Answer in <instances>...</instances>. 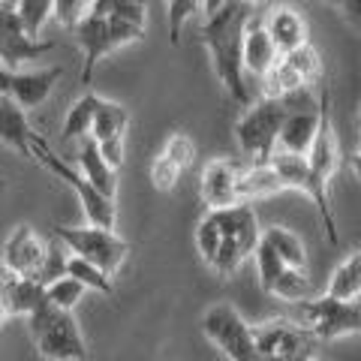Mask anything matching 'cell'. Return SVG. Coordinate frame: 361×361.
<instances>
[{
    "instance_id": "1",
    "label": "cell",
    "mask_w": 361,
    "mask_h": 361,
    "mask_svg": "<svg viewBox=\"0 0 361 361\" xmlns=\"http://www.w3.org/2000/svg\"><path fill=\"white\" fill-rule=\"evenodd\" d=\"M259 217L250 202L208 211L196 226V250L217 277L238 274L259 244Z\"/></svg>"
},
{
    "instance_id": "2",
    "label": "cell",
    "mask_w": 361,
    "mask_h": 361,
    "mask_svg": "<svg viewBox=\"0 0 361 361\" xmlns=\"http://www.w3.org/2000/svg\"><path fill=\"white\" fill-rule=\"evenodd\" d=\"M250 16V6H244L241 0H232L229 6H223L220 13H214L202 25V45H205L214 75H217L220 87L232 103L247 109L253 103L250 85L244 75V61H241V45H244V21Z\"/></svg>"
},
{
    "instance_id": "3",
    "label": "cell",
    "mask_w": 361,
    "mask_h": 361,
    "mask_svg": "<svg viewBox=\"0 0 361 361\" xmlns=\"http://www.w3.org/2000/svg\"><path fill=\"white\" fill-rule=\"evenodd\" d=\"M30 337L37 343V353L49 361H85L87 346L85 334L78 329L75 316L70 310H58L54 304L42 301L27 316Z\"/></svg>"
},
{
    "instance_id": "4",
    "label": "cell",
    "mask_w": 361,
    "mask_h": 361,
    "mask_svg": "<svg viewBox=\"0 0 361 361\" xmlns=\"http://www.w3.org/2000/svg\"><path fill=\"white\" fill-rule=\"evenodd\" d=\"M292 319H295L316 343L355 337V334H361V298L343 301V298L329 295V292L319 298L310 295L304 301H295Z\"/></svg>"
},
{
    "instance_id": "5",
    "label": "cell",
    "mask_w": 361,
    "mask_h": 361,
    "mask_svg": "<svg viewBox=\"0 0 361 361\" xmlns=\"http://www.w3.org/2000/svg\"><path fill=\"white\" fill-rule=\"evenodd\" d=\"M75 39H78V49L85 54V63H82V85H90L94 78L97 63L106 58V54L123 49L130 42H139L145 39L148 27H139L133 21H123V18H111V16H97V13H87L78 25L73 27Z\"/></svg>"
},
{
    "instance_id": "6",
    "label": "cell",
    "mask_w": 361,
    "mask_h": 361,
    "mask_svg": "<svg viewBox=\"0 0 361 361\" xmlns=\"http://www.w3.org/2000/svg\"><path fill=\"white\" fill-rule=\"evenodd\" d=\"M33 160L42 163L54 178H61L63 184L73 190L75 199H78V205H82V211H85V220L90 226L115 229V226H118V205H115V199H109L106 193H99L90 180H85L82 175H78V169H73L70 163L63 160V157H58L49 148V142H45L42 135H37V142H33Z\"/></svg>"
},
{
    "instance_id": "7",
    "label": "cell",
    "mask_w": 361,
    "mask_h": 361,
    "mask_svg": "<svg viewBox=\"0 0 361 361\" xmlns=\"http://www.w3.org/2000/svg\"><path fill=\"white\" fill-rule=\"evenodd\" d=\"M286 106L283 99H256L244 109V115L235 123V142H238L241 154L250 163H268L271 154L277 151V135L283 127Z\"/></svg>"
},
{
    "instance_id": "8",
    "label": "cell",
    "mask_w": 361,
    "mask_h": 361,
    "mask_svg": "<svg viewBox=\"0 0 361 361\" xmlns=\"http://www.w3.org/2000/svg\"><path fill=\"white\" fill-rule=\"evenodd\" d=\"M51 235L70 253L82 256L90 265L103 268L109 277H115L130 256V244L115 229H103V226H90V223L87 226H54Z\"/></svg>"
},
{
    "instance_id": "9",
    "label": "cell",
    "mask_w": 361,
    "mask_h": 361,
    "mask_svg": "<svg viewBox=\"0 0 361 361\" xmlns=\"http://www.w3.org/2000/svg\"><path fill=\"white\" fill-rule=\"evenodd\" d=\"M268 163L277 172L283 190H298L301 196H307L316 205L329 244H334V247L341 244V232H337V220H334V211H331V190H325L322 184H316V178L310 175V166H307V160H304V154L274 151Z\"/></svg>"
},
{
    "instance_id": "10",
    "label": "cell",
    "mask_w": 361,
    "mask_h": 361,
    "mask_svg": "<svg viewBox=\"0 0 361 361\" xmlns=\"http://www.w3.org/2000/svg\"><path fill=\"white\" fill-rule=\"evenodd\" d=\"M202 334L220 349L229 361H259V349L253 341V325L244 319L232 304H214L202 316Z\"/></svg>"
},
{
    "instance_id": "11",
    "label": "cell",
    "mask_w": 361,
    "mask_h": 361,
    "mask_svg": "<svg viewBox=\"0 0 361 361\" xmlns=\"http://www.w3.org/2000/svg\"><path fill=\"white\" fill-rule=\"evenodd\" d=\"M283 106H286V118H283V127H280V135H277V151L307 154L316 139V130H319L322 94L313 97L310 87H301L295 94L283 97Z\"/></svg>"
},
{
    "instance_id": "12",
    "label": "cell",
    "mask_w": 361,
    "mask_h": 361,
    "mask_svg": "<svg viewBox=\"0 0 361 361\" xmlns=\"http://www.w3.org/2000/svg\"><path fill=\"white\" fill-rule=\"evenodd\" d=\"M253 259H256V274H259V286L262 292H268L271 298H280V301H304L313 295V280L307 271H298V268H289L277 259V253L262 241L259 235V244L253 250Z\"/></svg>"
},
{
    "instance_id": "13",
    "label": "cell",
    "mask_w": 361,
    "mask_h": 361,
    "mask_svg": "<svg viewBox=\"0 0 361 361\" xmlns=\"http://www.w3.org/2000/svg\"><path fill=\"white\" fill-rule=\"evenodd\" d=\"M253 341L259 349V358H295L310 361L316 355V341L301 329V325L286 316L265 319L253 325Z\"/></svg>"
},
{
    "instance_id": "14",
    "label": "cell",
    "mask_w": 361,
    "mask_h": 361,
    "mask_svg": "<svg viewBox=\"0 0 361 361\" xmlns=\"http://www.w3.org/2000/svg\"><path fill=\"white\" fill-rule=\"evenodd\" d=\"M51 49H54V42L30 37L25 30L16 6L0 9V66L18 70V66H25L30 61H39L42 54H49Z\"/></svg>"
},
{
    "instance_id": "15",
    "label": "cell",
    "mask_w": 361,
    "mask_h": 361,
    "mask_svg": "<svg viewBox=\"0 0 361 361\" xmlns=\"http://www.w3.org/2000/svg\"><path fill=\"white\" fill-rule=\"evenodd\" d=\"M238 178H241V163L229 160V157H214L205 163L199 178V193L208 211H220L229 205H238Z\"/></svg>"
},
{
    "instance_id": "16",
    "label": "cell",
    "mask_w": 361,
    "mask_h": 361,
    "mask_svg": "<svg viewBox=\"0 0 361 361\" xmlns=\"http://www.w3.org/2000/svg\"><path fill=\"white\" fill-rule=\"evenodd\" d=\"M45 244L37 229L27 223H21L13 229V235L6 238L4 244V265L13 271L16 277H30V280H37L39 274V268H42V259H45Z\"/></svg>"
},
{
    "instance_id": "17",
    "label": "cell",
    "mask_w": 361,
    "mask_h": 361,
    "mask_svg": "<svg viewBox=\"0 0 361 361\" xmlns=\"http://www.w3.org/2000/svg\"><path fill=\"white\" fill-rule=\"evenodd\" d=\"M277 49L271 42L268 30H265V21H262V13L250 9V16L244 21V45H241V61H244V75L247 82L256 78L262 82V75L277 63Z\"/></svg>"
},
{
    "instance_id": "18",
    "label": "cell",
    "mask_w": 361,
    "mask_h": 361,
    "mask_svg": "<svg viewBox=\"0 0 361 361\" xmlns=\"http://www.w3.org/2000/svg\"><path fill=\"white\" fill-rule=\"evenodd\" d=\"M262 21H265V30H268L271 42H274L277 54H289V51L301 49L304 42H310L307 39V21H304V16L295 6H286V4L271 6L262 16Z\"/></svg>"
},
{
    "instance_id": "19",
    "label": "cell",
    "mask_w": 361,
    "mask_h": 361,
    "mask_svg": "<svg viewBox=\"0 0 361 361\" xmlns=\"http://www.w3.org/2000/svg\"><path fill=\"white\" fill-rule=\"evenodd\" d=\"M0 142L6 148H13L16 154L33 160V142H37V133H33L27 111L21 109L13 97H0Z\"/></svg>"
},
{
    "instance_id": "20",
    "label": "cell",
    "mask_w": 361,
    "mask_h": 361,
    "mask_svg": "<svg viewBox=\"0 0 361 361\" xmlns=\"http://www.w3.org/2000/svg\"><path fill=\"white\" fill-rule=\"evenodd\" d=\"M61 75H63V66H49V70H30V73L16 70L9 97H13L25 111L37 109L51 97V90H54V85L61 82Z\"/></svg>"
},
{
    "instance_id": "21",
    "label": "cell",
    "mask_w": 361,
    "mask_h": 361,
    "mask_svg": "<svg viewBox=\"0 0 361 361\" xmlns=\"http://www.w3.org/2000/svg\"><path fill=\"white\" fill-rule=\"evenodd\" d=\"M75 169H78V175H82L85 180H90V184L99 190V193H106L109 199H115V193H118V169H111L106 163V157L99 154V145L90 139V135L78 142Z\"/></svg>"
},
{
    "instance_id": "22",
    "label": "cell",
    "mask_w": 361,
    "mask_h": 361,
    "mask_svg": "<svg viewBox=\"0 0 361 361\" xmlns=\"http://www.w3.org/2000/svg\"><path fill=\"white\" fill-rule=\"evenodd\" d=\"M283 184H280L277 172L271 169V163H247L241 166L238 178V196L241 202H256V199H271L277 196Z\"/></svg>"
},
{
    "instance_id": "23",
    "label": "cell",
    "mask_w": 361,
    "mask_h": 361,
    "mask_svg": "<svg viewBox=\"0 0 361 361\" xmlns=\"http://www.w3.org/2000/svg\"><path fill=\"white\" fill-rule=\"evenodd\" d=\"M0 301H4L9 316H25L27 319V316L45 301V286L39 280H30V277H13L9 286L4 289V295H0Z\"/></svg>"
},
{
    "instance_id": "24",
    "label": "cell",
    "mask_w": 361,
    "mask_h": 361,
    "mask_svg": "<svg viewBox=\"0 0 361 361\" xmlns=\"http://www.w3.org/2000/svg\"><path fill=\"white\" fill-rule=\"evenodd\" d=\"M127 127H130V111L121 103H115V99H99L94 127H90V139L97 145L111 139H127Z\"/></svg>"
},
{
    "instance_id": "25",
    "label": "cell",
    "mask_w": 361,
    "mask_h": 361,
    "mask_svg": "<svg viewBox=\"0 0 361 361\" xmlns=\"http://www.w3.org/2000/svg\"><path fill=\"white\" fill-rule=\"evenodd\" d=\"M99 99H103V97H97L94 90H85V94L70 106V111H66V118H63V133H61L63 142H82V139H87L90 127H94V115L99 109Z\"/></svg>"
},
{
    "instance_id": "26",
    "label": "cell",
    "mask_w": 361,
    "mask_h": 361,
    "mask_svg": "<svg viewBox=\"0 0 361 361\" xmlns=\"http://www.w3.org/2000/svg\"><path fill=\"white\" fill-rule=\"evenodd\" d=\"M329 295L343 298V301H358L361 298V250H353L341 265L331 271L329 277Z\"/></svg>"
},
{
    "instance_id": "27",
    "label": "cell",
    "mask_w": 361,
    "mask_h": 361,
    "mask_svg": "<svg viewBox=\"0 0 361 361\" xmlns=\"http://www.w3.org/2000/svg\"><path fill=\"white\" fill-rule=\"evenodd\" d=\"M259 85H262V97H268V99H283V97L295 94V90L304 87V82L295 75V70H292L283 58H277V63L262 75Z\"/></svg>"
},
{
    "instance_id": "28",
    "label": "cell",
    "mask_w": 361,
    "mask_h": 361,
    "mask_svg": "<svg viewBox=\"0 0 361 361\" xmlns=\"http://www.w3.org/2000/svg\"><path fill=\"white\" fill-rule=\"evenodd\" d=\"M292 70H295V75L304 82V87H313V85H322V75H325V70H322V58H319V51L313 49L310 42H304L301 49H295V51H289V54H280Z\"/></svg>"
},
{
    "instance_id": "29",
    "label": "cell",
    "mask_w": 361,
    "mask_h": 361,
    "mask_svg": "<svg viewBox=\"0 0 361 361\" xmlns=\"http://www.w3.org/2000/svg\"><path fill=\"white\" fill-rule=\"evenodd\" d=\"M66 274L75 277L85 289L99 292V295H111V292H115V283H111V277L106 274L103 268L85 262V259L75 256V253H70V259H66Z\"/></svg>"
},
{
    "instance_id": "30",
    "label": "cell",
    "mask_w": 361,
    "mask_h": 361,
    "mask_svg": "<svg viewBox=\"0 0 361 361\" xmlns=\"http://www.w3.org/2000/svg\"><path fill=\"white\" fill-rule=\"evenodd\" d=\"M90 13L123 18V21H133V25H139V27H148V0H94Z\"/></svg>"
},
{
    "instance_id": "31",
    "label": "cell",
    "mask_w": 361,
    "mask_h": 361,
    "mask_svg": "<svg viewBox=\"0 0 361 361\" xmlns=\"http://www.w3.org/2000/svg\"><path fill=\"white\" fill-rule=\"evenodd\" d=\"M85 286L78 283L75 277H70V274H63V277H58V280H51L49 286H45V301L49 304H54L58 310H75V304L85 298Z\"/></svg>"
},
{
    "instance_id": "32",
    "label": "cell",
    "mask_w": 361,
    "mask_h": 361,
    "mask_svg": "<svg viewBox=\"0 0 361 361\" xmlns=\"http://www.w3.org/2000/svg\"><path fill=\"white\" fill-rule=\"evenodd\" d=\"M166 160H172L180 172H187L190 166H193V160H196V142L190 139L187 133H172L169 139L163 142V151H160Z\"/></svg>"
},
{
    "instance_id": "33",
    "label": "cell",
    "mask_w": 361,
    "mask_h": 361,
    "mask_svg": "<svg viewBox=\"0 0 361 361\" xmlns=\"http://www.w3.org/2000/svg\"><path fill=\"white\" fill-rule=\"evenodd\" d=\"M199 4L202 0H166V25H169V42L172 45H178L184 25L199 13Z\"/></svg>"
},
{
    "instance_id": "34",
    "label": "cell",
    "mask_w": 361,
    "mask_h": 361,
    "mask_svg": "<svg viewBox=\"0 0 361 361\" xmlns=\"http://www.w3.org/2000/svg\"><path fill=\"white\" fill-rule=\"evenodd\" d=\"M66 259H70V250L54 238L51 235V241H49V247H45V259H42V268H39V274H37V280L42 286H49L51 280H58V277H63L66 274Z\"/></svg>"
},
{
    "instance_id": "35",
    "label": "cell",
    "mask_w": 361,
    "mask_h": 361,
    "mask_svg": "<svg viewBox=\"0 0 361 361\" xmlns=\"http://www.w3.org/2000/svg\"><path fill=\"white\" fill-rule=\"evenodd\" d=\"M90 6L94 0H51V18H58V25L73 30L90 13Z\"/></svg>"
},
{
    "instance_id": "36",
    "label": "cell",
    "mask_w": 361,
    "mask_h": 361,
    "mask_svg": "<svg viewBox=\"0 0 361 361\" xmlns=\"http://www.w3.org/2000/svg\"><path fill=\"white\" fill-rule=\"evenodd\" d=\"M178 178H180V169L172 160H166L163 154H157L154 163H151V184H154V190L169 193V190H175Z\"/></svg>"
},
{
    "instance_id": "37",
    "label": "cell",
    "mask_w": 361,
    "mask_h": 361,
    "mask_svg": "<svg viewBox=\"0 0 361 361\" xmlns=\"http://www.w3.org/2000/svg\"><path fill=\"white\" fill-rule=\"evenodd\" d=\"M123 145H127V139H111V142L99 145V154L106 157V163L111 169H121L123 166Z\"/></svg>"
},
{
    "instance_id": "38",
    "label": "cell",
    "mask_w": 361,
    "mask_h": 361,
    "mask_svg": "<svg viewBox=\"0 0 361 361\" xmlns=\"http://www.w3.org/2000/svg\"><path fill=\"white\" fill-rule=\"evenodd\" d=\"M337 6L343 9V16L353 25H361V0H337Z\"/></svg>"
},
{
    "instance_id": "39",
    "label": "cell",
    "mask_w": 361,
    "mask_h": 361,
    "mask_svg": "<svg viewBox=\"0 0 361 361\" xmlns=\"http://www.w3.org/2000/svg\"><path fill=\"white\" fill-rule=\"evenodd\" d=\"M232 0H202L199 4V13H202V18H208V16H214V13H220L223 6H229Z\"/></svg>"
},
{
    "instance_id": "40",
    "label": "cell",
    "mask_w": 361,
    "mask_h": 361,
    "mask_svg": "<svg viewBox=\"0 0 361 361\" xmlns=\"http://www.w3.org/2000/svg\"><path fill=\"white\" fill-rule=\"evenodd\" d=\"M349 169H353V175H355V178H361V148L355 151L353 160H349Z\"/></svg>"
},
{
    "instance_id": "41",
    "label": "cell",
    "mask_w": 361,
    "mask_h": 361,
    "mask_svg": "<svg viewBox=\"0 0 361 361\" xmlns=\"http://www.w3.org/2000/svg\"><path fill=\"white\" fill-rule=\"evenodd\" d=\"M241 4H244V6H250V9H259V6H265L268 0H241Z\"/></svg>"
},
{
    "instance_id": "42",
    "label": "cell",
    "mask_w": 361,
    "mask_h": 361,
    "mask_svg": "<svg viewBox=\"0 0 361 361\" xmlns=\"http://www.w3.org/2000/svg\"><path fill=\"white\" fill-rule=\"evenodd\" d=\"M9 319V313H6V307H4V301H0V325H4Z\"/></svg>"
},
{
    "instance_id": "43",
    "label": "cell",
    "mask_w": 361,
    "mask_h": 361,
    "mask_svg": "<svg viewBox=\"0 0 361 361\" xmlns=\"http://www.w3.org/2000/svg\"><path fill=\"white\" fill-rule=\"evenodd\" d=\"M4 6H16V0H0V9Z\"/></svg>"
},
{
    "instance_id": "44",
    "label": "cell",
    "mask_w": 361,
    "mask_h": 361,
    "mask_svg": "<svg viewBox=\"0 0 361 361\" xmlns=\"http://www.w3.org/2000/svg\"><path fill=\"white\" fill-rule=\"evenodd\" d=\"M358 133H361V115H358Z\"/></svg>"
},
{
    "instance_id": "45",
    "label": "cell",
    "mask_w": 361,
    "mask_h": 361,
    "mask_svg": "<svg viewBox=\"0 0 361 361\" xmlns=\"http://www.w3.org/2000/svg\"><path fill=\"white\" fill-rule=\"evenodd\" d=\"M310 361H319V358H316V355H313V358H310Z\"/></svg>"
}]
</instances>
